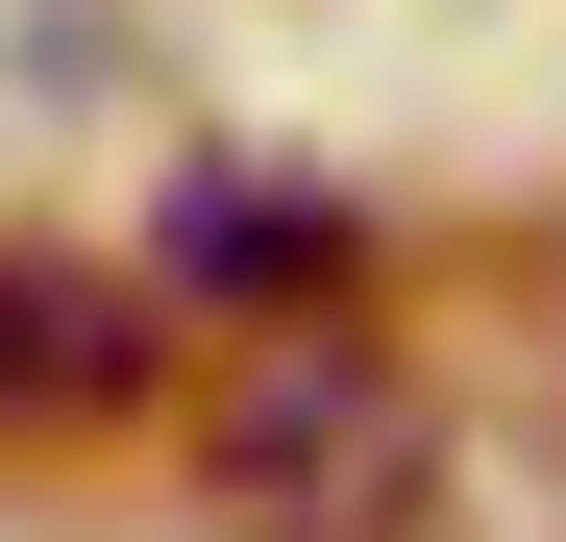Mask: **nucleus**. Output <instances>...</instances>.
<instances>
[{
    "label": "nucleus",
    "instance_id": "obj_3",
    "mask_svg": "<svg viewBox=\"0 0 566 542\" xmlns=\"http://www.w3.org/2000/svg\"><path fill=\"white\" fill-rule=\"evenodd\" d=\"M172 296H198V321H345L369 296V222L345 198H296V173H172Z\"/></svg>",
    "mask_w": 566,
    "mask_h": 542
},
{
    "label": "nucleus",
    "instance_id": "obj_2",
    "mask_svg": "<svg viewBox=\"0 0 566 542\" xmlns=\"http://www.w3.org/2000/svg\"><path fill=\"white\" fill-rule=\"evenodd\" d=\"M172 271H74V247H0V444H99L172 395Z\"/></svg>",
    "mask_w": 566,
    "mask_h": 542
},
{
    "label": "nucleus",
    "instance_id": "obj_1",
    "mask_svg": "<svg viewBox=\"0 0 566 542\" xmlns=\"http://www.w3.org/2000/svg\"><path fill=\"white\" fill-rule=\"evenodd\" d=\"M419 469H443V419H419L395 345H369V296L345 321H247L222 371H198V493L247 542H395Z\"/></svg>",
    "mask_w": 566,
    "mask_h": 542
}]
</instances>
